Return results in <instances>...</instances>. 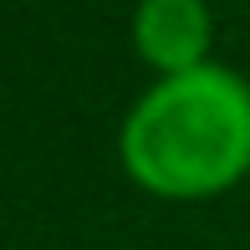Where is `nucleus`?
<instances>
[{"label": "nucleus", "instance_id": "f257e3e1", "mask_svg": "<svg viewBox=\"0 0 250 250\" xmlns=\"http://www.w3.org/2000/svg\"><path fill=\"white\" fill-rule=\"evenodd\" d=\"M123 168L158 199H209L250 174V87L225 66L158 77L123 123Z\"/></svg>", "mask_w": 250, "mask_h": 250}, {"label": "nucleus", "instance_id": "f03ea898", "mask_svg": "<svg viewBox=\"0 0 250 250\" xmlns=\"http://www.w3.org/2000/svg\"><path fill=\"white\" fill-rule=\"evenodd\" d=\"M209 5L204 0H143L133 16V41L143 62H153L164 77L194 72L209 56Z\"/></svg>", "mask_w": 250, "mask_h": 250}]
</instances>
